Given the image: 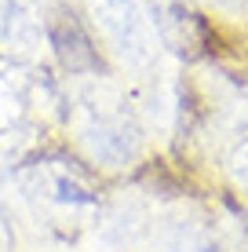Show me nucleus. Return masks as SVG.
<instances>
[{"instance_id":"obj_2","label":"nucleus","mask_w":248,"mask_h":252,"mask_svg":"<svg viewBox=\"0 0 248 252\" xmlns=\"http://www.w3.org/2000/svg\"><path fill=\"white\" fill-rule=\"evenodd\" d=\"M77 135L84 150L106 168H124L139 158V132L128 114L106 106V102H84L77 110Z\"/></svg>"},{"instance_id":"obj_5","label":"nucleus","mask_w":248,"mask_h":252,"mask_svg":"<svg viewBox=\"0 0 248 252\" xmlns=\"http://www.w3.org/2000/svg\"><path fill=\"white\" fill-rule=\"evenodd\" d=\"M230 176H234V183L248 190V139L234 146V154H230Z\"/></svg>"},{"instance_id":"obj_6","label":"nucleus","mask_w":248,"mask_h":252,"mask_svg":"<svg viewBox=\"0 0 248 252\" xmlns=\"http://www.w3.org/2000/svg\"><path fill=\"white\" fill-rule=\"evenodd\" d=\"M0 252H11V234H7L4 223H0Z\"/></svg>"},{"instance_id":"obj_3","label":"nucleus","mask_w":248,"mask_h":252,"mask_svg":"<svg viewBox=\"0 0 248 252\" xmlns=\"http://www.w3.org/2000/svg\"><path fill=\"white\" fill-rule=\"evenodd\" d=\"M95 19L102 26V33L110 37V44L124 59L142 63L150 55V33L135 0H95Z\"/></svg>"},{"instance_id":"obj_1","label":"nucleus","mask_w":248,"mask_h":252,"mask_svg":"<svg viewBox=\"0 0 248 252\" xmlns=\"http://www.w3.org/2000/svg\"><path fill=\"white\" fill-rule=\"evenodd\" d=\"M19 194L33 220L58 238H77L95 216L91 187L62 161H40L19 172Z\"/></svg>"},{"instance_id":"obj_4","label":"nucleus","mask_w":248,"mask_h":252,"mask_svg":"<svg viewBox=\"0 0 248 252\" xmlns=\"http://www.w3.org/2000/svg\"><path fill=\"white\" fill-rule=\"evenodd\" d=\"M168 252H219V249L208 238V230H201L197 223H179L168 238Z\"/></svg>"}]
</instances>
